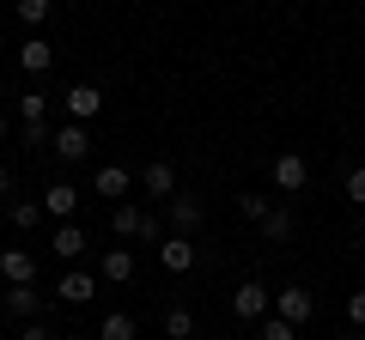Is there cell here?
I'll return each mask as SVG.
<instances>
[{"instance_id":"cell-1","label":"cell","mask_w":365,"mask_h":340,"mask_svg":"<svg viewBox=\"0 0 365 340\" xmlns=\"http://www.w3.org/2000/svg\"><path fill=\"white\" fill-rule=\"evenodd\" d=\"M268 183H274V195H304V183H311V158H304V152H280L268 164Z\"/></svg>"},{"instance_id":"cell-19","label":"cell","mask_w":365,"mask_h":340,"mask_svg":"<svg viewBox=\"0 0 365 340\" xmlns=\"http://www.w3.org/2000/svg\"><path fill=\"white\" fill-rule=\"evenodd\" d=\"M98 340H140V328H134L128 310H110L104 322H98Z\"/></svg>"},{"instance_id":"cell-6","label":"cell","mask_w":365,"mask_h":340,"mask_svg":"<svg viewBox=\"0 0 365 340\" xmlns=\"http://www.w3.org/2000/svg\"><path fill=\"white\" fill-rule=\"evenodd\" d=\"M61 104H67V122H91L98 110H104V92H98L91 79H79V85H67V92H61Z\"/></svg>"},{"instance_id":"cell-13","label":"cell","mask_w":365,"mask_h":340,"mask_svg":"<svg viewBox=\"0 0 365 340\" xmlns=\"http://www.w3.org/2000/svg\"><path fill=\"white\" fill-rule=\"evenodd\" d=\"M6 310H13L19 322H43V310H49V298H43L37 286H6Z\"/></svg>"},{"instance_id":"cell-8","label":"cell","mask_w":365,"mask_h":340,"mask_svg":"<svg viewBox=\"0 0 365 340\" xmlns=\"http://www.w3.org/2000/svg\"><path fill=\"white\" fill-rule=\"evenodd\" d=\"M19 67H25L31 79H43V73H49V67H55V43L43 37V31H31V37L19 43Z\"/></svg>"},{"instance_id":"cell-7","label":"cell","mask_w":365,"mask_h":340,"mask_svg":"<svg viewBox=\"0 0 365 340\" xmlns=\"http://www.w3.org/2000/svg\"><path fill=\"white\" fill-rule=\"evenodd\" d=\"M55 298L61 304H91L98 298V274H91V267H67V274L55 280Z\"/></svg>"},{"instance_id":"cell-18","label":"cell","mask_w":365,"mask_h":340,"mask_svg":"<svg viewBox=\"0 0 365 340\" xmlns=\"http://www.w3.org/2000/svg\"><path fill=\"white\" fill-rule=\"evenodd\" d=\"M19 122H25V128H43V122H49V92H43V85L19 97Z\"/></svg>"},{"instance_id":"cell-20","label":"cell","mask_w":365,"mask_h":340,"mask_svg":"<svg viewBox=\"0 0 365 340\" xmlns=\"http://www.w3.org/2000/svg\"><path fill=\"white\" fill-rule=\"evenodd\" d=\"M13 13H19V25H25V31H43V25H49V13H55V0H13Z\"/></svg>"},{"instance_id":"cell-16","label":"cell","mask_w":365,"mask_h":340,"mask_svg":"<svg viewBox=\"0 0 365 340\" xmlns=\"http://www.w3.org/2000/svg\"><path fill=\"white\" fill-rule=\"evenodd\" d=\"M128 188H134V170H122V164H104V170H98V176H91V195L128 201Z\"/></svg>"},{"instance_id":"cell-17","label":"cell","mask_w":365,"mask_h":340,"mask_svg":"<svg viewBox=\"0 0 365 340\" xmlns=\"http://www.w3.org/2000/svg\"><path fill=\"white\" fill-rule=\"evenodd\" d=\"M256 231H262V243H292V237H299V219H292L287 207H268V219H262Z\"/></svg>"},{"instance_id":"cell-26","label":"cell","mask_w":365,"mask_h":340,"mask_svg":"<svg viewBox=\"0 0 365 340\" xmlns=\"http://www.w3.org/2000/svg\"><path fill=\"white\" fill-rule=\"evenodd\" d=\"M347 201H353V207H365V164L347 170Z\"/></svg>"},{"instance_id":"cell-27","label":"cell","mask_w":365,"mask_h":340,"mask_svg":"<svg viewBox=\"0 0 365 340\" xmlns=\"http://www.w3.org/2000/svg\"><path fill=\"white\" fill-rule=\"evenodd\" d=\"M134 237H140V243H165V225H158L153 213H146V219H140V231H134Z\"/></svg>"},{"instance_id":"cell-5","label":"cell","mask_w":365,"mask_h":340,"mask_svg":"<svg viewBox=\"0 0 365 340\" xmlns=\"http://www.w3.org/2000/svg\"><path fill=\"white\" fill-rule=\"evenodd\" d=\"M268 304H274V292L262 286V280H244V286L232 292V316H244V322H262V316H268Z\"/></svg>"},{"instance_id":"cell-12","label":"cell","mask_w":365,"mask_h":340,"mask_svg":"<svg viewBox=\"0 0 365 340\" xmlns=\"http://www.w3.org/2000/svg\"><path fill=\"white\" fill-rule=\"evenodd\" d=\"M49 249H55V255H61L67 267H79V255H86V231H79L73 219H61V225H55V231H49Z\"/></svg>"},{"instance_id":"cell-15","label":"cell","mask_w":365,"mask_h":340,"mask_svg":"<svg viewBox=\"0 0 365 340\" xmlns=\"http://www.w3.org/2000/svg\"><path fill=\"white\" fill-rule=\"evenodd\" d=\"M98 280H110V286H128V280H134V249L110 243V249H104V262H98Z\"/></svg>"},{"instance_id":"cell-29","label":"cell","mask_w":365,"mask_h":340,"mask_svg":"<svg viewBox=\"0 0 365 340\" xmlns=\"http://www.w3.org/2000/svg\"><path fill=\"white\" fill-rule=\"evenodd\" d=\"M19 340H55V334H49V322H25V328H19Z\"/></svg>"},{"instance_id":"cell-32","label":"cell","mask_w":365,"mask_h":340,"mask_svg":"<svg viewBox=\"0 0 365 340\" xmlns=\"http://www.w3.org/2000/svg\"><path fill=\"white\" fill-rule=\"evenodd\" d=\"M347 340H365V328H353V334H347Z\"/></svg>"},{"instance_id":"cell-22","label":"cell","mask_w":365,"mask_h":340,"mask_svg":"<svg viewBox=\"0 0 365 340\" xmlns=\"http://www.w3.org/2000/svg\"><path fill=\"white\" fill-rule=\"evenodd\" d=\"M140 219H146V207L116 201V213H110V231H116V237H134V231H140Z\"/></svg>"},{"instance_id":"cell-10","label":"cell","mask_w":365,"mask_h":340,"mask_svg":"<svg viewBox=\"0 0 365 340\" xmlns=\"http://www.w3.org/2000/svg\"><path fill=\"white\" fill-rule=\"evenodd\" d=\"M55 158H61V164H86V152H91V134H86V122H67L61 134H55Z\"/></svg>"},{"instance_id":"cell-30","label":"cell","mask_w":365,"mask_h":340,"mask_svg":"<svg viewBox=\"0 0 365 340\" xmlns=\"http://www.w3.org/2000/svg\"><path fill=\"white\" fill-rule=\"evenodd\" d=\"M6 195H13V170L0 164V201H6Z\"/></svg>"},{"instance_id":"cell-11","label":"cell","mask_w":365,"mask_h":340,"mask_svg":"<svg viewBox=\"0 0 365 340\" xmlns=\"http://www.w3.org/2000/svg\"><path fill=\"white\" fill-rule=\"evenodd\" d=\"M0 280L6 286H37V255L31 249H0Z\"/></svg>"},{"instance_id":"cell-24","label":"cell","mask_w":365,"mask_h":340,"mask_svg":"<svg viewBox=\"0 0 365 340\" xmlns=\"http://www.w3.org/2000/svg\"><path fill=\"white\" fill-rule=\"evenodd\" d=\"M268 207H274V195H256V188H250V195H237V213H244L250 225H262V219H268Z\"/></svg>"},{"instance_id":"cell-2","label":"cell","mask_w":365,"mask_h":340,"mask_svg":"<svg viewBox=\"0 0 365 340\" xmlns=\"http://www.w3.org/2000/svg\"><path fill=\"white\" fill-rule=\"evenodd\" d=\"M165 207H170V231H177V237H201V225H207V207H201L195 195H182V188H177Z\"/></svg>"},{"instance_id":"cell-28","label":"cell","mask_w":365,"mask_h":340,"mask_svg":"<svg viewBox=\"0 0 365 340\" xmlns=\"http://www.w3.org/2000/svg\"><path fill=\"white\" fill-rule=\"evenodd\" d=\"M347 322L365 328V292H353V298H347Z\"/></svg>"},{"instance_id":"cell-4","label":"cell","mask_w":365,"mask_h":340,"mask_svg":"<svg viewBox=\"0 0 365 340\" xmlns=\"http://www.w3.org/2000/svg\"><path fill=\"white\" fill-rule=\"evenodd\" d=\"M195 262H201V243H195V237H177V231H170L165 243H158V267H165V274H189Z\"/></svg>"},{"instance_id":"cell-31","label":"cell","mask_w":365,"mask_h":340,"mask_svg":"<svg viewBox=\"0 0 365 340\" xmlns=\"http://www.w3.org/2000/svg\"><path fill=\"white\" fill-rule=\"evenodd\" d=\"M0 140H6V110H0Z\"/></svg>"},{"instance_id":"cell-25","label":"cell","mask_w":365,"mask_h":340,"mask_svg":"<svg viewBox=\"0 0 365 340\" xmlns=\"http://www.w3.org/2000/svg\"><path fill=\"white\" fill-rule=\"evenodd\" d=\"M256 340H299V328L280 322V316H262V322H256Z\"/></svg>"},{"instance_id":"cell-3","label":"cell","mask_w":365,"mask_h":340,"mask_svg":"<svg viewBox=\"0 0 365 340\" xmlns=\"http://www.w3.org/2000/svg\"><path fill=\"white\" fill-rule=\"evenodd\" d=\"M274 316L292 322V328H304V322L317 316V298H311L304 286H280V292H274Z\"/></svg>"},{"instance_id":"cell-9","label":"cell","mask_w":365,"mask_h":340,"mask_svg":"<svg viewBox=\"0 0 365 340\" xmlns=\"http://www.w3.org/2000/svg\"><path fill=\"white\" fill-rule=\"evenodd\" d=\"M79 195H86V188H73V183L61 176V183H49L37 201H43V213H49V219L61 225V219H73V213H79Z\"/></svg>"},{"instance_id":"cell-33","label":"cell","mask_w":365,"mask_h":340,"mask_svg":"<svg viewBox=\"0 0 365 340\" xmlns=\"http://www.w3.org/2000/svg\"><path fill=\"white\" fill-rule=\"evenodd\" d=\"M359 231H365V207H359Z\"/></svg>"},{"instance_id":"cell-23","label":"cell","mask_w":365,"mask_h":340,"mask_svg":"<svg viewBox=\"0 0 365 340\" xmlns=\"http://www.w3.org/2000/svg\"><path fill=\"white\" fill-rule=\"evenodd\" d=\"M6 219H13V231H37L43 201H13V207H6Z\"/></svg>"},{"instance_id":"cell-21","label":"cell","mask_w":365,"mask_h":340,"mask_svg":"<svg viewBox=\"0 0 365 340\" xmlns=\"http://www.w3.org/2000/svg\"><path fill=\"white\" fill-rule=\"evenodd\" d=\"M165 340H195V310L170 304V310H165Z\"/></svg>"},{"instance_id":"cell-14","label":"cell","mask_w":365,"mask_h":340,"mask_svg":"<svg viewBox=\"0 0 365 340\" xmlns=\"http://www.w3.org/2000/svg\"><path fill=\"white\" fill-rule=\"evenodd\" d=\"M140 195H153V201H170V195H177V170H170L165 158H153V164L140 170Z\"/></svg>"}]
</instances>
